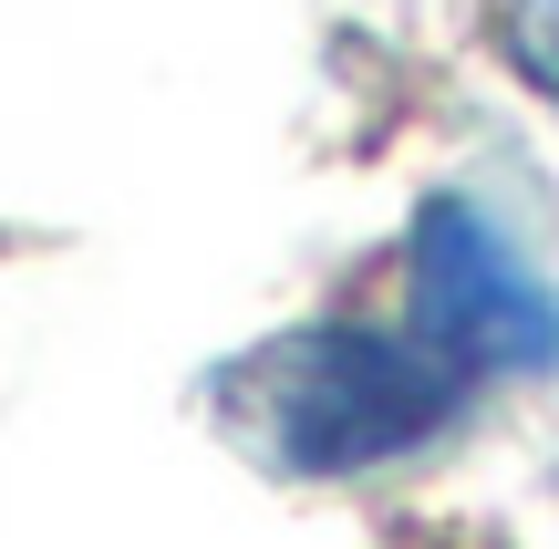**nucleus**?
Instances as JSON below:
<instances>
[{"label": "nucleus", "mask_w": 559, "mask_h": 549, "mask_svg": "<svg viewBox=\"0 0 559 549\" xmlns=\"http://www.w3.org/2000/svg\"><path fill=\"white\" fill-rule=\"evenodd\" d=\"M207 405H218V435L270 477H362L436 446L466 405V373L383 322H300L218 363Z\"/></svg>", "instance_id": "obj_1"}, {"label": "nucleus", "mask_w": 559, "mask_h": 549, "mask_svg": "<svg viewBox=\"0 0 559 549\" xmlns=\"http://www.w3.org/2000/svg\"><path fill=\"white\" fill-rule=\"evenodd\" d=\"M404 332L436 343L466 384L559 373V281L477 198H425L404 228Z\"/></svg>", "instance_id": "obj_2"}, {"label": "nucleus", "mask_w": 559, "mask_h": 549, "mask_svg": "<svg viewBox=\"0 0 559 549\" xmlns=\"http://www.w3.org/2000/svg\"><path fill=\"white\" fill-rule=\"evenodd\" d=\"M508 62L559 104V0H519V11H508Z\"/></svg>", "instance_id": "obj_3"}]
</instances>
